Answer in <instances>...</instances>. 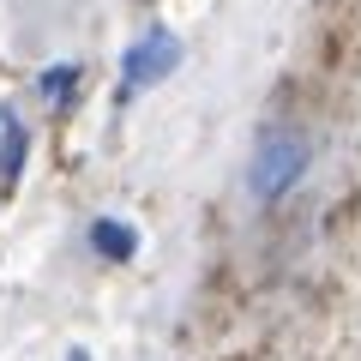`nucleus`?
Masks as SVG:
<instances>
[{"label": "nucleus", "instance_id": "0eeeda50", "mask_svg": "<svg viewBox=\"0 0 361 361\" xmlns=\"http://www.w3.org/2000/svg\"><path fill=\"white\" fill-rule=\"evenodd\" d=\"M66 361H90V355H85V349H66Z\"/></svg>", "mask_w": 361, "mask_h": 361}, {"label": "nucleus", "instance_id": "20e7f679", "mask_svg": "<svg viewBox=\"0 0 361 361\" xmlns=\"http://www.w3.org/2000/svg\"><path fill=\"white\" fill-rule=\"evenodd\" d=\"M25 151H30V133H25V121H13L6 139H0V187H18V175H25Z\"/></svg>", "mask_w": 361, "mask_h": 361}, {"label": "nucleus", "instance_id": "39448f33", "mask_svg": "<svg viewBox=\"0 0 361 361\" xmlns=\"http://www.w3.org/2000/svg\"><path fill=\"white\" fill-rule=\"evenodd\" d=\"M73 90H78V66H49V73H42V97H49V103L66 109Z\"/></svg>", "mask_w": 361, "mask_h": 361}, {"label": "nucleus", "instance_id": "f257e3e1", "mask_svg": "<svg viewBox=\"0 0 361 361\" xmlns=\"http://www.w3.org/2000/svg\"><path fill=\"white\" fill-rule=\"evenodd\" d=\"M313 151L295 127H271L265 139L253 145V163H247V193L253 199H283L301 175H307Z\"/></svg>", "mask_w": 361, "mask_h": 361}, {"label": "nucleus", "instance_id": "f03ea898", "mask_svg": "<svg viewBox=\"0 0 361 361\" xmlns=\"http://www.w3.org/2000/svg\"><path fill=\"white\" fill-rule=\"evenodd\" d=\"M175 66H180V37L163 30V25H151L139 42H127V54H121V103L139 97V90H151V85H163Z\"/></svg>", "mask_w": 361, "mask_h": 361}, {"label": "nucleus", "instance_id": "7ed1b4c3", "mask_svg": "<svg viewBox=\"0 0 361 361\" xmlns=\"http://www.w3.org/2000/svg\"><path fill=\"white\" fill-rule=\"evenodd\" d=\"M90 247L103 259H133L139 253V235H133V223H121V217H97L90 223Z\"/></svg>", "mask_w": 361, "mask_h": 361}, {"label": "nucleus", "instance_id": "423d86ee", "mask_svg": "<svg viewBox=\"0 0 361 361\" xmlns=\"http://www.w3.org/2000/svg\"><path fill=\"white\" fill-rule=\"evenodd\" d=\"M13 121H18V115H13V109H0V139H6V127H13Z\"/></svg>", "mask_w": 361, "mask_h": 361}]
</instances>
